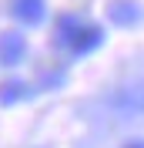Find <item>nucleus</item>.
<instances>
[{
  "label": "nucleus",
  "mask_w": 144,
  "mask_h": 148,
  "mask_svg": "<svg viewBox=\"0 0 144 148\" xmlns=\"http://www.w3.org/2000/svg\"><path fill=\"white\" fill-rule=\"evenodd\" d=\"M24 54H27V40H24V34H17V30H3L0 34V64H20L24 61Z\"/></svg>",
  "instance_id": "nucleus-2"
},
{
  "label": "nucleus",
  "mask_w": 144,
  "mask_h": 148,
  "mask_svg": "<svg viewBox=\"0 0 144 148\" xmlns=\"http://www.w3.org/2000/svg\"><path fill=\"white\" fill-rule=\"evenodd\" d=\"M77 30H81V20H77V17H71V14L57 17V44H60V47H71L74 37H77Z\"/></svg>",
  "instance_id": "nucleus-7"
},
{
  "label": "nucleus",
  "mask_w": 144,
  "mask_h": 148,
  "mask_svg": "<svg viewBox=\"0 0 144 148\" xmlns=\"http://www.w3.org/2000/svg\"><path fill=\"white\" fill-rule=\"evenodd\" d=\"M30 98V84L27 81H3L0 84V104H17Z\"/></svg>",
  "instance_id": "nucleus-6"
},
{
  "label": "nucleus",
  "mask_w": 144,
  "mask_h": 148,
  "mask_svg": "<svg viewBox=\"0 0 144 148\" xmlns=\"http://www.w3.org/2000/svg\"><path fill=\"white\" fill-rule=\"evenodd\" d=\"M111 104H114L121 114H144V81L124 84L121 91H114L111 94Z\"/></svg>",
  "instance_id": "nucleus-1"
},
{
  "label": "nucleus",
  "mask_w": 144,
  "mask_h": 148,
  "mask_svg": "<svg viewBox=\"0 0 144 148\" xmlns=\"http://www.w3.org/2000/svg\"><path fill=\"white\" fill-rule=\"evenodd\" d=\"M101 40H104V30L97 27V24H81V30H77V37H74L71 51L74 54H90V51H97Z\"/></svg>",
  "instance_id": "nucleus-5"
},
{
  "label": "nucleus",
  "mask_w": 144,
  "mask_h": 148,
  "mask_svg": "<svg viewBox=\"0 0 144 148\" xmlns=\"http://www.w3.org/2000/svg\"><path fill=\"white\" fill-rule=\"evenodd\" d=\"M124 148H144V141H127Z\"/></svg>",
  "instance_id": "nucleus-8"
},
{
  "label": "nucleus",
  "mask_w": 144,
  "mask_h": 148,
  "mask_svg": "<svg viewBox=\"0 0 144 148\" xmlns=\"http://www.w3.org/2000/svg\"><path fill=\"white\" fill-rule=\"evenodd\" d=\"M10 14L20 20V24H27V27H37L47 14V3L44 0H10Z\"/></svg>",
  "instance_id": "nucleus-3"
},
{
  "label": "nucleus",
  "mask_w": 144,
  "mask_h": 148,
  "mask_svg": "<svg viewBox=\"0 0 144 148\" xmlns=\"http://www.w3.org/2000/svg\"><path fill=\"white\" fill-rule=\"evenodd\" d=\"M107 17L114 27H134L137 20H141V7H137L134 0H114L107 7Z\"/></svg>",
  "instance_id": "nucleus-4"
}]
</instances>
